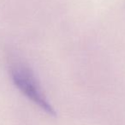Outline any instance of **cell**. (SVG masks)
I'll return each instance as SVG.
<instances>
[{
  "instance_id": "obj_1",
  "label": "cell",
  "mask_w": 125,
  "mask_h": 125,
  "mask_svg": "<svg viewBox=\"0 0 125 125\" xmlns=\"http://www.w3.org/2000/svg\"><path fill=\"white\" fill-rule=\"evenodd\" d=\"M11 80L17 89L43 111L52 116L56 111L47 99L42 87L29 65L23 62H14L10 68Z\"/></svg>"
}]
</instances>
